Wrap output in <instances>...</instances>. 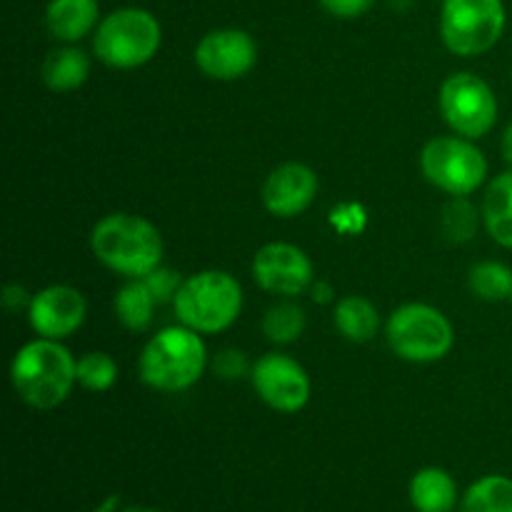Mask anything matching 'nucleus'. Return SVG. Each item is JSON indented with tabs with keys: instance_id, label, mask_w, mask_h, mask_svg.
<instances>
[{
	"instance_id": "nucleus-30",
	"label": "nucleus",
	"mask_w": 512,
	"mask_h": 512,
	"mask_svg": "<svg viewBox=\"0 0 512 512\" xmlns=\"http://www.w3.org/2000/svg\"><path fill=\"white\" fill-rule=\"evenodd\" d=\"M115 503H118V498H108L95 512H113L115 510Z\"/></svg>"
},
{
	"instance_id": "nucleus-31",
	"label": "nucleus",
	"mask_w": 512,
	"mask_h": 512,
	"mask_svg": "<svg viewBox=\"0 0 512 512\" xmlns=\"http://www.w3.org/2000/svg\"><path fill=\"white\" fill-rule=\"evenodd\" d=\"M138 512H158V510H138Z\"/></svg>"
},
{
	"instance_id": "nucleus-14",
	"label": "nucleus",
	"mask_w": 512,
	"mask_h": 512,
	"mask_svg": "<svg viewBox=\"0 0 512 512\" xmlns=\"http://www.w3.org/2000/svg\"><path fill=\"white\" fill-rule=\"evenodd\" d=\"M318 193V175L303 163H283L263 185V205L275 218H298Z\"/></svg>"
},
{
	"instance_id": "nucleus-21",
	"label": "nucleus",
	"mask_w": 512,
	"mask_h": 512,
	"mask_svg": "<svg viewBox=\"0 0 512 512\" xmlns=\"http://www.w3.org/2000/svg\"><path fill=\"white\" fill-rule=\"evenodd\" d=\"M460 512H512V480L505 475H485L465 490Z\"/></svg>"
},
{
	"instance_id": "nucleus-26",
	"label": "nucleus",
	"mask_w": 512,
	"mask_h": 512,
	"mask_svg": "<svg viewBox=\"0 0 512 512\" xmlns=\"http://www.w3.org/2000/svg\"><path fill=\"white\" fill-rule=\"evenodd\" d=\"M143 280H145V285L150 288V293L155 295V300H158V303H173L175 295H178V290H180V285H183V278H180L175 270L163 268V265H160V268H155L153 273L145 275Z\"/></svg>"
},
{
	"instance_id": "nucleus-20",
	"label": "nucleus",
	"mask_w": 512,
	"mask_h": 512,
	"mask_svg": "<svg viewBox=\"0 0 512 512\" xmlns=\"http://www.w3.org/2000/svg\"><path fill=\"white\" fill-rule=\"evenodd\" d=\"M155 305H158V300L150 293L143 278H133L115 295V315L125 328L135 330V333H143L153 323Z\"/></svg>"
},
{
	"instance_id": "nucleus-7",
	"label": "nucleus",
	"mask_w": 512,
	"mask_h": 512,
	"mask_svg": "<svg viewBox=\"0 0 512 512\" xmlns=\"http://www.w3.org/2000/svg\"><path fill=\"white\" fill-rule=\"evenodd\" d=\"M505 20L503 0H443L440 35L450 53L473 58L498 45Z\"/></svg>"
},
{
	"instance_id": "nucleus-1",
	"label": "nucleus",
	"mask_w": 512,
	"mask_h": 512,
	"mask_svg": "<svg viewBox=\"0 0 512 512\" xmlns=\"http://www.w3.org/2000/svg\"><path fill=\"white\" fill-rule=\"evenodd\" d=\"M78 360L60 340L38 338L23 345L10 365V380L23 403L38 410H53L65 403L78 383Z\"/></svg>"
},
{
	"instance_id": "nucleus-6",
	"label": "nucleus",
	"mask_w": 512,
	"mask_h": 512,
	"mask_svg": "<svg viewBox=\"0 0 512 512\" xmlns=\"http://www.w3.org/2000/svg\"><path fill=\"white\" fill-rule=\"evenodd\" d=\"M385 335L398 358L408 363H435L453 348V325L438 308L408 303L395 310L385 325Z\"/></svg>"
},
{
	"instance_id": "nucleus-23",
	"label": "nucleus",
	"mask_w": 512,
	"mask_h": 512,
	"mask_svg": "<svg viewBox=\"0 0 512 512\" xmlns=\"http://www.w3.org/2000/svg\"><path fill=\"white\" fill-rule=\"evenodd\" d=\"M305 330V313L300 305L295 303H280L275 308L268 310L263 320V333L268 335V340L278 345L295 343V340L303 335Z\"/></svg>"
},
{
	"instance_id": "nucleus-3",
	"label": "nucleus",
	"mask_w": 512,
	"mask_h": 512,
	"mask_svg": "<svg viewBox=\"0 0 512 512\" xmlns=\"http://www.w3.org/2000/svg\"><path fill=\"white\" fill-rule=\"evenodd\" d=\"M208 350L200 340V333L173 325L163 328L158 335L145 343L140 355V378L145 385L163 393H180L188 390L203 378Z\"/></svg>"
},
{
	"instance_id": "nucleus-15",
	"label": "nucleus",
	"mask_w": 512,
	"mask_h": 512,
	"mask_svg": "<svg viewBox=\"0 0 512 512\" xmlns=\"http://www.w3.org/2000/svg\"><path fill=\"white\" fill-rule=\"evenodd\" d=\"M98 0H50L45 10V25L50 35L63 43H78L98 23Z\"/></svg>"
},
{
	"instance_id": "nucleus-16",
	"label": "nucleus",
	"mask_w": 512,
	"mask_h": 512,
	"mask_svg": "<svg viewBox=\"0 0 512 512\" xmlns=\"http://www.w3.org/2000/svg\"><path fill=\"white\" fill-rule=\"evenodd\" d=\"M410 503L415 512H453L458 485L443 468H423L410 480Z\"/></svg>"
},
{
	"instance_id": "nucleus-11",
	"label": "nucleus",
	"mask_w": 512,
	"mask_h": 512,
	"mask_svg": "<svg viewBox=\"0 0 512 512\" xmlns=\"http://www.w3.org/2000/svg\"><path fill=\"white\" fill-rule=\"evenodd\" d=\"M258 60V45L245 30L220 28L210 30L195 48V65L203 70L208 78L240 80L255 68Z\"/></svg>"
},
{
	"instance_id": "nucleus-10",
	"label": "nucleus",
	"mask_w": 512,
	"mask_h": 512,
	"mask_svg": "<svg viewBox=\"0 0 512 512\" xmlns=\"http://www.w3.org/2000/svg\"><path fill=\"white\" fill-rule=\"evenodd\" d=\"M255 393L268 408L278 413H298L310 400V378L298 360L268 353L250 370Z\"/></svg>"
},
{
	"instance_id": "nucleus-25",
	"label": "nucleus",
	"mask_w": 512,
	"mask_h": 512,
	"mask_svg": "<svg viewBox=\"0 0 512 512\" xmlns=\"http://www.w3.org/2000/svg\"><path fill=\"white\" fill-rule=\"evenodd\" d=\"M443 228L450 240L465 243V240H470L475 235V228H478V213H475V208L465 198H455L453 203L445 208Z\"/></svg>"
},
{
	"instance_id": "nucleus-29",
	"label": "nucleus",
	"mask_w": 512,
	"mask_h": 512,
	"mask_svg": "<svg viewBox=\"0 0 512 512\" xmlns=\"http://www.w3.org/2000/svg\"><path fill=\"white\" fill-rule=\"evenodd\" d=\"M315 300H318V303H328L330 300L328 285H318V288H315Z\"/></svg>"
},
{
	"instance_id": "nucleus-12",
	"label": "nucleus",
	"mask_w": 512,
	"mask_h": 512,
	"mask_svg": "<svg viewBox=\"0 0 512 512\" xmlns=\"http://www.w3.org/2000/svg\"><path fill=\"white\" fill-rule=\"evenodd\" d=\"M253 278L268 293L293 298L313 283V263L295 245L268 243L255 253Z\"/></svg>"
},
{
	"instance_id": "nucleus-13",
	"label": "nucleus",
	"mask_w": 512,
	"mask_h": 512,
	"mask_svg": "<svg viewBox=\"0 0 512 512\" xmlns=\"http://www.w3.org/2000/svg\"><path fill=\"white\" fill-rule=\"evenodd\" d=\"M88 305L80 290L70 285H50L33 295L28 308L30 325L40 338L65 340L83 325Z\"/></svg>"
},
{
	"instance_id": "nucleus-18",
	"label": "nucleus",
	"mask_w": 512,
	"mask_h": 512,
	"mask_svg": "<svg viewBox=\"0 0 512 512\" xmlns=\"http://www.w3.org/2000/svg\"><path fill=\"white\" fill-rule=\"evenodd\" d=\"M43 83L48 85L53 93H70V90H78L80 85L88 80L90 75V60L83 50L78 48H60L48 53V58L43 60Z\"/></svg>"
},
{
	"instance_id": "nucleus-8",
	"label": "nucleus",
	"mask_w": 512,
	"mask_h": 512,
	"mask_svg": "<svg viewBox=\"0 0 512 512\" xmlns=\"http://www.w3.org/2000/svg\"><path fill=\"white\" fill-rule=\"evenodd\" d=\"M423 175L455 198L475 193L488 178V160L468 138H433L420 153Z\"/></svg>"
},
{
	"instance_id": "nucleus-2",
	"label": "nucleus",
	"mask_w": 512,
	"mask_h": 512,
	"mask_svg": "<svg viewBox=\"0 0 512 512\" xmlns=\"http://www.w3.org/2000/svg\"><path fill=\"white\" fill-rule=\"evenodd\" d=\"M93 255L125 278H145L160 268L163 235L150 220L130 213L105 215L90 233Z\"/></svg>"
},
{
	"instance_id": "nucleus-28",
	"label": "nucleus",
	"mask_w": 512,
	"mask_h": 512,
	"mask_svg": "<svg viewBox=\"0 0 512 512\" xmlns=\"http://www.w3.org/2000/svg\"><path fill=\"white\" fill-rule=\"evenodd\" d=\"M503 155H505V163L512 168V123L505 128V133H503Z\"/></svg>"
},
{
	"instance_id": "nucleus-22",
	"label": "nucleus",
	"mask_w": 512,
	"mask_h": 512,
	"mask_svg": "<svg viewBox=\"0 0 512 512\" xmlns=\"http://www.w3.org/2000/svg\"><path fill=\"white\" fill-rule=\"evenodd\" d=\"M470 288L480 300L488 303H500V300H510L512 293V270L508 265L495 263H480L470 270Z\"/></svg>"
},
{
	"instance_id": "nucleus-32",
	"label": "nucleus",
	"mask_w": 512,
	"mask_h": 512,
	"mask_svg": "<svg viewBox=\"0 0 512 512\" xmlns=\"http://www.w3.org/2000/svg\"><path fill=\"white\" fill-rule=\"evenodd\" d=\"M510 303H512V293H510Z\"/></svg>"
},
{
	"instance_id": "nucleus-19",
	"label": "nucleus",
	"mask_w": 512,
	"mask_h": 512,
	"mask_svg": "<svg viewBox=\"0 0 512 512\" xmlns=\"http://www.w3.org/2000/svg\"><path fill=\"white\" fill-rule=\"evenodd\" d=\"M335 328L350 343H370L380 330V315L370 300L348 295L335 305Z\"/></svg>"
},
{
	"instance_id": "nucleus-5",
	"label": "nucleus",
	"mask_w": 512,
	"mask_h": 512,
	"mask_svg": "<svg viewBox=\"0 0 512 512\" xmlns=\"http://www.w3.org/2000/svg\"><path fill=\"white\" fill-rule=\"evenodd\" d=\"M163 43V30L155 15L140 8H123L100 20L93 50L100 63L118 70H133L150 63Z\"/></svg>"
},
{
	"instance_id": "nucleus-27",
	"label": "nucleus",
	"mask_w": 512,
	"mask_h": 512,
	"mask_svg": "<svg viewBox=\"0 0 512 512\" xmlns=\"http://www.w3.org/2000/svg\"><path fill=\"white\" fill-rule=\"evenodd\" d=\"M323 5V10H328L333 18H360V15L368 13L373 8L375 0H318Z\"/></svg>"
},
{
	"instance_id": "nucleus-17",
	"label": "nucleus",
	"mask_w": 512,
	"mask_h": 512,
	"mask_svg": "<svg viewBox=\"0 0 512 512\" xmlns=\"http://www.w3.org/2000/svg\"><path fill=\"white\" fill-rule=\"evenodd\" d=\"M483 223L495 243L512 250V168L485 190Z\"/></svg>"
},
{
	"instance_id": "nucleus-9",
	"label": "nucleus",
	"mask_w": 512,
	"mask_h": 512,
	"mask_svg": "<svg viewBox=\"0 0 512 512\" xmlns=\"http://www.w3.org/2000/svg\"><path fill=\"white\" fill-rule=\"evenodd\" d=\"M440 113L460 138L478 140L495 128L498 100L480 75L455 73L440 88Z\"/></svg>"
},
{
	"instance_id": "nucleus-24",
	"label": "nucleus",
	"mask_w": 512,
	"mask_h": 512,
	"mask_svg": "<svg viewBox=\"0 0 512 512\" xmlns=\"http://www.w3.org/2000/svg\"><path fill=\"white\" fill-rule=\"evenodd\" d=\"M75 375H78V383L83 385L85 390H93V393H105L115 385L118 380V365L110 358L108 353H85L83 358L78 360V368H75Z\"/></svg>"
},
{
	"instance_id": "nucleus-4",
	"label": "nucleus",
	"mask_w": 512,
	"mask_h": 512,
	"mask_svg": "<svg viewBox=\"0 0 512 512\" xmlns=\"http://www.w3.org/2000/svg\"><path fill=\"white\" fill-rule=\"evenodd\" d=\"M180 325L200 335L228 330L243 310V288L225 270H203L183 280L173 300Z\"/></svg>"
}]
</instances>
